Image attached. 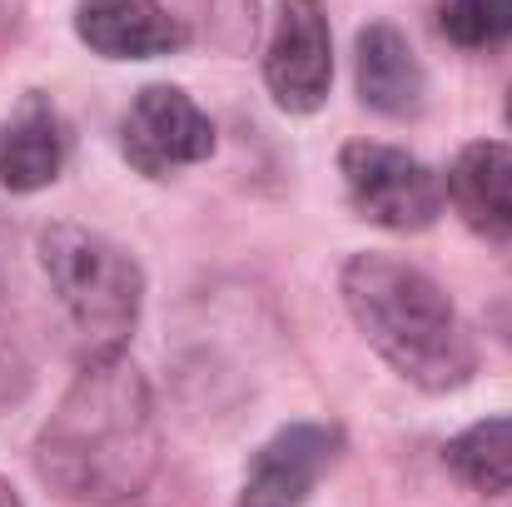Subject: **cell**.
<instances>
[{
    "label": "cell",
    "mask_w": 512,
    "mask_h": 507,
    "mask_svg": "<svg viewBox=\"0 0 512 507\" xmlns=\"http://www.w3.org/2000/svg\"><path fill=\"white\" fill-rule=\"evenodd\" d=\"M438 25L463 50H493L512 40V0H438Z\"/></svg>",
    "instance_id": "4fadbf2b"
},
{
    "label": "cell",
    "mask_w": 512,
    "mask_h": 507,
    "mask_svg": "<svg viewBox=\"0 0 512 507\" xmlns=\"http://www.w3.org/2000/svg\"><path fill=\"white\" fill-rule=\"evenodd\" d=\"M448 468L458 483H468L473 493H508L512 488V418H488L473 423L468 433H458L448 443Z\"/></svg>",
    "instance_id": "7c38bea8"
},
{
    "label": "cell",
    "mask_w": 512,
    "mask_h": 507,
    "mask_svg": "<svg viewBox=\"0 0 512 507\" xmlns=\"http://www.w3.org/2000/svg\"><path fill=\"white\" fill-rule=\"evenodd\" d=\"M40 269L70 334L80 338V363L125 353L145 309V274L130 249L85 224H50L40 234Z\"/></svg>",
    "instance_id": "3957f363"
},
{
    "label": "cell",
    "mask_w": 512,
    "mask_h": 507,
    "mask_svg": "<svg viewBox=\"0 0 512 507\" xmlns=\"http://www.w3.org/2000/svg\"><path fill=\"white\" fill-rule=\"evenodd\" d=\"M508 125H512V90H508Z\"/></svg>",
    "instance_id": "e0dca14e"
},
{
    "label": "cell",
    "mask_w": 512,
    "mask_h": 507,
    "mask_svg": "<svg viewBox=\"0 0 512 507\" xmlns=\"http://www.w3.org/2000/svg\"><path fill=\"white\" fill-rule=\"evenodd\" d=\"M264 80L279 110L314 115L334 85V35L329 15L314 0H284L274 20V40L264 55Z\"/></svg>",
    "instance_id": "8992f818"
},
{
    "label": "cell",
    "mask_w": 512,
    "mask_h": 507,
    "mask_svg": "<svg viewBox=\"0 0 512 507\" xmlns=\"http://www.w3.org/2000/svg\"><path fill=\"white\" fill-rule=\"evenodd\" d=\"M25 388H30V358H25V348H20L15 329L0 319V408L20 403Z\"/></svg>",
    "instance_id": "9a60e30c"
},
{
    "label": "cell",
    "mask_w": 512,
    "mask_h": 507,
    "mask_svg": "<svg viewBox=\"0 0 512 507\" xmlns=\"http://www.w3.org/2000/svg\"><path fill=\"white\" fill-rule=\"evenodd\" d=\"M423 95H428V80L403 30L393 25L358 30V100L388 120H408L423 110Z\"/></svg>",
    "instance_id": "8fae6325"
},
{
    "label": "cell",
    "mask_w": 512,
    "mask_h": 507,
    "mask_svg": "<svg viewBox=\"0 0 512 507\" xmlns=\"http://www.w3.org/2000/svg\"><path fill=\"white\" fill-rule=\"evenodd\" d=\"M343 304L373 353L423 393H453L473 378L478 348L453 299L393 254H353L343 264Z\"/></svg>",
    "instance_id": "7a4b0ae2"
},
{
    "label": "cell",
    "mask_w": 512,
    "mask_h": 507,
    "mask_svg": "<svg viewBox=\"0 0 512 507\" xmlns=\"http://www.w3.org/2000/svg\"><path fill=\"white\" fill-rule=\"evenodd\" d=\"M65 155H70V130L50 105V95L40 90L20 95V105L0 120V184L10 194H35L55 184Z\"/></svg>",
    "instance_id": "9c48e42d"
},
{
    "label": "cell",
    "mask_w": 512,
    "mask_h": 507,
    "mask_svg": "<svg viewBox=\"0 0 512 507\" xmlns=\"http://www.w3.org/2000/svg\"><path fill=\"white\" fill-rule=\"evenodd\" d=\"M75 35L105 60H155L189 45L184 15L160 0H80Z\"/></svg>",
    "instance_id": "ba28073f"
},
{
    "label": "cell",
    "mask_w": 512,
    "mask_h": 507,
    "mask_svg": "<svg viewBox=\"0 0 512 507\" xmlns=\"http://www.w3.org/2000/svg\"><path fill=\"white\" fill-rule=\"evenodd\" d=\"M120 150L130 169L165 179L214 155V125L179 85H145L120 120Z\"/></svg>",
    "instance_id": "5b68a950"
},
{
    "label": "cell",
    "mask_w": 512,
    "mask_h": 507,
    "mask_svg": "<svg viewBox=\"0 0 512 507\" xmlns=\"http://www.w3.org/2000/svg\"><path fill=\"white\" fill-rule=\"evenodd\" d=\"M189 5L209 15L219 45H239L244 35H254V0H189Z\"/></svg>",
    "instance_id": "5bb4252c"
},
{
    "label": "cell",
    "mask_w": 512,
    "mask_h": 507,
    "mask_svg": "<svg viewBox=\"0 0 512 507\" xmlns=\"http://www.w3.org/2000/svg\"><path fill=\"white\" fill-rule=\"evenodd\" d=\"M343 428L334 423H289L249 463L234 507H309L319 478L339 463Z\"/></svg>",
    "instance_id": "52a82bcc"
},
{
    "label": "cell",
    "mask_w": 512,
    "mask_h": 507,
    "mask_svg": "<svg viewBox=\"0 0 512 507\" xmlns=\"http://www.w3.org/2000/svg\"><path fill=\"white\" fill-rule=\"evenodd\" d=\"M35 473L80 507H120L160 473V413L125 353L85 358L35 438Z\"/></svg>",
    "instance_id": "6da1fadb"
},
{
    "label": "cell",
    "mask_w": 512,
    "mask_h": 507,
    "mask_svg": "<svg viewBox=\"0 0 512 507\" xmlns=\"http://www.w3.org/2000/svg\"><path fill=\"white\" fill-rule=\"evenodd\" d=\"M339 174L343 189H348V204L368 224L393 229V234L433 229L443 214V199H448L443 179L423 160H413L408 150H393V145H373V140L343 145Z\"/></svg>",
    "instance_id": "277c9868"
},
{
    "label": "cell",
    "mask_w": 512,
    "mask_h": 507,
    "mask_svg": "<svg viewBox=\"0 0 512 507\" xmlns=\"http://www.w3.org/2000/svg\"><path fill=\"white\" fill-rule=\"evenodd\" d=\"M0 507H25V503H20V498H15V488H10L5 478H0Z\"/></svg>",
    "instance_id": "2e32d148"
},
{
    "label": "cell",
    "mask_w": 512,
    "mask_h": 507,
    "mask_svg": "<svg viewBox=\"0 0 512 507\" xmlns=\"http://www.w3.org/2000/svg\"><path fill=\"white\" fill-rule=\"evenodd\" d=\"M443 189L473 234H483V239L512 234V145L478 140V145L458 150Z\"/></svg>",
    "instance_id": "30bf717a"
}]
</instances>
